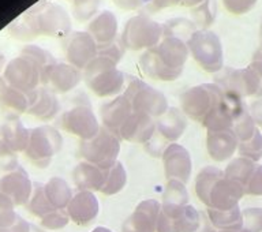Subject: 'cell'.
<instances>
[{"instance_id": "obj_12", "label": "cell", "mask_w": 262, "mask_h": 232, "mask_svg": "<svg viewBox=\"0 0 262 232\" xmlns=\"http://www.w3.org/2000/svg\"><path fill=\"white\" fill-rule=\"evenodd\" d=\"M245 111H247V108L243 98L236 94L224 92L219 104L206 115V118L202 120L201 124L208 130V133L232 130L233 122Z\"/></svg>"}, {"instance_id": "obj_30", "label": "cell", "mask_w": 262, "mask_h": 232, "mask_svg": "<svg viewBox=\"0 0 262 232\" xmlns=\"http://www.w3.org/2000/svg\"><path fill=\"white\" fill-rule=\"evenodd\" d=\"M208 217L217 231H242L243 228V215L239 206L229 210L208 209Z\"/></svg>"}, {"instance_id": "obj_28", "label": "cell", "mask_w": 262, "mask_h": 232, "mask_svg": "<svg viewBox=\"0 0 262 232\" xmlns=\"http://www.w3.org/2000/svg\"><path fill=\"white\" fill-rule=\"evenodd\" d=\"M73 179L79 192L101 193L105 183V171L93 164L83 161L74 168Z\"/></svg>"}, {"instance_id": "obj_36", "label": "cell", "mask_w": 262, "mask_h": 232, "mask_svg": "<svg viewBox=\"0 0 262 232\" xmlns=\"http://www.w3.org/2000/svg\"><path fill=\"white\" fill-rule=\"evenodd\" d=\"M223 175H224V171H221V170H219V168L216 167L202 168L200 171V174L196 175L194 187H195L196 197L200 198V201L202 204H206L209 190H210V187L213 186V183Z\"/></svg>"}, {"instance_id": "obj_45", "label": "cell", "mask_w": 262, "mask_h": 232, "mask_svg": "<svg viewBox=\"0 0 262 232\" xmlns=\"http://www.w3.org/2000/svg\"><path fill=\"white\" fill-rule=\"evenodd\" d=\"M70 217L66 209H56L41 219V225L47 229H61L70 223Z\"/></svg>"}, {"instance_id": "obj_40", "label": "cell", "mask_w": 262, "mask_h": 232, "mask_svg": "<svg viewBox=\"0 0 262 232\" xmlns=\"http://www.w3.org/2000/svg\"><path fill=\"white\" fill-rule=\"evenodd\" d=\"M20 56L28 57L33 63H36L37 67L41 70V81H42V78H44L45 73L48 71L49 67L56 63V60L53 59V56L48 51H45V49L40 48L37 45H26L22 49Z\"/></svg>"}, {"instance_id": "obj_18", "label": "cell", "mask_w": 262, "mask_h": 232, "mask_svg": "<svg viewBox=\"0 0 262 232\" xmlns=\"http://www.w3.org/2000/svg\"><path fill=\"white\" fill-rule=\"evenodd\" d=\"M161 160L167 180H178L184 184L190 180L192 161L186 147L179 143H171L161 153Z\"/></svg>"}, {"instance_id": "obj_27", "label": "cell", "mask_w": 262, "mask_h": 232, "mask_svg": "<svg viewBox=\"0 0 262 232\" xmlns=\"http://www.w3.org/2000/svg\"><path fill=\"white\" fill-rule=\"evenodd\" d=\"M206 149L210 159L214 161H225L231 159L237 151V139L232 130L214 131L206 134Z\"/></svg>"}, {"instance_id": "obj_49", "label": "cell", "mask_w": 262, "mask_h": 232, "mask_svg": "<svg viewBox=\"0 0 262 232\" xmlns=\"http://www.w3.org/2000/svg\"><path fill=\"white\" fill-rule=\"evenodd\" d=\"M258 0H223L225 10L233 15H242L253 10Z\"/></svg>"}, {"instance_id": "obj_25", "label": "cell", "mask_w": 262, "mask_h": 232, "mask_svg": "<svg viewBox=\"0 0 262 232\" xmlns=\"http://www.w3.org/2000/svg\"><path fill=\"white\" fill-rule=\"evenodd\" d=\"M118 18L110 10H102L88 22L86 32L93 37L97 45H104L112 43L118 38Z\"/></svg>"}, {"instance_id": "obj_58", "label": "cell", "mask_w": 262, "mask_h": 232, "mask_svg": "<svg viewBox=\"0 0 262 232\" xmlns=\"http://www.w3.org/2000/svg\"><path fill=\"white\" fill-rule=\"evenodd\" d=\"M3 66H4V56L0 53V70L3 69Z\"/></svg>"}, {"instance_id": "obj_56", "label": "cell", "mask_w": 262, "mask_h": 232, "mask_svg": "<svg viewBox=\"0 0 262 232\" xmlns=\"http://www.w3.org/2000/svg\"><path fill=\"white\" fill-rule=\"evenodd\" d=\"M7 82H6V79H4L3 77H2V75H0V94L3 93L4 90L7 89Z\"/></svg>"}, {"instance_id": "obj_13", "label": "cell", "mask_w": 262, "mask_h": 232, "mask_svg": "<svg viewBox=\"0 0 262 232\" xmlns=\"http://www.w3.org/2000/svg\"><path fill=\"white\" fill-rule=\"evenodd\" d=\"M201 216L192 205L168 206L161 205L159 232H196L200 229Z\"/></svg>"}, {"instance_id": "obj_23", "label": "cell", "mask_w": 262, "mask_h": 232, "mask_svg": "<svg viewBox=\"0 0 262 232\" xmlns=\"http://www.w3.org/2000/svg\"><path fill=\"white\" fill-rule=\"evenodd\" d=\"M156 122L150 116L133 112L119 131V139L131 143H147L153 139Z\"/></svg>"}, {"instance_id": "obj_50", "label": "cell", "mask_w": 262, "mask_h": 232, "mask_svg": "<svg viewBox=\"0 0 262 232\" xmlns=\"http://www.w3.org/2000/svg\"><path fill=\"white\" fill-rule=\"evenodd\" d=\"M19 215L15 210H0V231L8 228L18 220Z\"/></svg>"}, {"instance_id": "obj_9", "label": "cell", "mask_w": 262, "mask_h": 232, "mask_svg": "<svg viewBox=\"0 0 262 232\" xmlns=\"http://www.w3.org/2000/svg\"><path fill=\"white\" fill-rule=\"evenodd\" d=\"M63 146V137L52 126L30 129V138L25 155L38 168H47Z\"/></svg>"}, {"instance_id": "obj_46", "label": "cell", "mask_w": 262, "mask_h": 232, "mask_svg": "<svg viewBox=\"0 0 262 232\" xmlns=\"http://www.w3.org/2000/svg\"><path fill=\"white\" fill-rule=\"evenodd\" d=\"M124 52H126V48L122 44V41L118 40V38L112 41V43H108V44L97 45L98 56L108 57L111 60H114L115 63H119L122 60L123 56H124Z\"/></svg>"}, {"instance_id": "obj_43", "label": "cell", "mask_w": 262, "mask_h": 232, "mask_svg": "<svg viewBox=\"0 0 262 232\" xmlns=\"http://www.w3.org/2000/svg\"><path fill=\"white\" fill-rule=\"evenodd\" d=\"M257 129L258 127L255 126V123H254L249 110L245 111V112H243V114H242L241 116L235 120V122H233V126H232V131H233V134H235V137H236L237 143L243 142V141H247L249 138H251Z\"/></svg>"}, {"instance_id": "obj_21", "label": "cell", "mask_w": 262, "mask_h": 232, "mask_svg": "<svg viewBox=\"0 0 262 232\" xmlns=\"http://www.w3.org/2000/svg\"><path fill=\"white\" fill-rule=\"evenodd\" d=\"M28 114L40 120H44V122L52 120L60 111V102L56 93L47 86L37 88L36 90L28 93Z\"/></svg>"}, {"instance_id": "obj_61", "label": "cell", "mask_w": 262, "mask_h": 232, "mask_svg": "<svg viewBox=\"0 0 262 232\" xmlns=\"http://www.w3.org/2000/svg\"><path fill=\"white\" fill-rule=\"evenodd\" d=\"M114 2H116V0H114Z\"/></svg>"}, {"instance_id": "obj_33", "label": "cell", "mask_w": 262, "mask_h": 232, "mask_svg": "<svg viewBox=\"0 0 262 232\" xmlns=\"http://www.w3.org/2000/svg\"><path fill=\"white\" fill-rule=\"evenodd\" d=\"M29 213H32L33 216L42 219L48 213L56 210V208L49 202L48 197L45 194V188L42 183H34L33 186V193L28 205H26Z\"/></svg>"}, {"instance_id": "obj_31", "label": "cell", "mask_w": 262, "mask_h": 232, "mask_svg": "<svg viewBox=\"0 0 262 232\" xmlns=\"http://www.w3.org/2000/svg\"><path fill=\"white\" fill-rule=\"evenodd\" d=\"M0 108L8 114V118H18V115L28 112V93L7 86V89L0 94Z\"/></svg>"}, {"instance_id": "obj_38", "label": "cell", "mask_w": 262, "mask_h": 232, "mask_svg": "<svg viewBox=\"0 0 262 232\" xmlns=\"http://www.w3.org/2000/svg\"><path fill=\"white\" fill-rule=\"evenodd\" d=\"M188 193L186 184L178 180H168L163 194V205L168 206H184L188 205Z\"/></svg>"}, {"instance_id": "obj_5", "label": "cell", "mask_w": 262, "mask_h": 232, "mask_svg": "<svg viewBox=\"0 0 262 232\" xmlns=\"http://www.w3.org/2000/svg\"><path fill=\"white\" fill-rule=\"evenodd\" d=\"M24 18L30 25L34 36L44 34L64 38L73 32L69 14L56 3H44L42 6L33 8Z\"/></svg>"}, {"instance_id": "obj_34", "label": "cell", "mask_w": 262, "mask_h": 232, "mask_svg": "<svg viewBox=\"0 0 262 232\" xmlns=\"http://www.w3.org/2000/svg\"><path fill=\"white\" fill-rule=\"evenodd\" d=\"M126 183V170L120 161H116L110 170H105V183H104L101 193L105 196H115V194L122 192Z\"/></svg>"}, {"instance_id": "obj_60", "label": "cell", "mask_w": 262, "mask_h": 232, "mask_svg": "<svg viewBox=\"0 0 262 232\" xmlns=\"http://www.w3.org/2000/svg\"><path fill=\"white\" fill-rule=\"evenodd\" d=\"M212 232H242V231H212Z\"/></svg>"}, {"instance_id": "obj_47", "label": "cell", "mask_w": 262, "mask_h": 232, "mask_svg": "<svg viewBox=\"0 0 262 232\" xmlns=\"http://www.w3.org/2000/svg\"><path fill=\"white\" fill-rule=\"evenodd\" d=\"M245 196L258 197L262 196V165L255 164V167L246 180L245 186Z\"/></svg>"}, {"instance_id": "obj_7", "label": "cell", "mask_w": 262, "mask_h": 232, "mask_svg": "<svg viewBox=\"0 0 262 232\" xmlns=\"http://www.w3.org/2000/svg\"><path fill=\"white\" fill-rule=\"evenodd\" d=\"M124 97L128 100L133 112L159 119L168 111V100L160 90L151 88L146 82L133 78L124 89Z\"/></svg>"}, {"instance_id": "obj_11", "label": "cell", "mask_w": 262, "mask_h": 232, "mask_svg": "<svg viewBox=\"0 0 262 232\" xmlns=\"http://www.w3.org/2000/svg\"><path fill=\"white\" fill-rule=\"evenodd\" d=\"M33 183L24 168L16 167L0 179V210L26 206L32 197Z\"/></svg>"}, {"instance_id": "obj_1", "label": "cell", "mask_w": 262, "mask_h": 232, "mask_svg": "<svg viewBox=\"0 0 262 232\" xmlns=\"http://www.w3.org/2000/svg\"><path fill=\"white\" fill-rule=\"evenodd\" d=\"M186 41L175 37H163L159 44L147 49L139 59L145 75L156 81H176L182 75L188 59Z\"/></svg>"}, {"instance_id": "obj_22", "label": "cell", "mask_w": 262, "mask_h": 232, "mask_svg": "<svg viewBox=\"0 0 262 232\" xmlns=\"http://www.w3.org/2000/svg\"><path fill=\"white\" fill-rule=\"evenodd\" d=\"M70 220L77 225H89L100 213V202L92 192L75 193L67 206Z\"/></svg>"}, {"instance_id": "obj_8", "label": "cell", "mask_w": 262, "mask_h": 232, "mask_svg": "<svg viewBox=\"0 0 262 232\" xmlns=\"http://www.w3.org/2000/svg\"><path fill=\"white\" fill-rule=\"evenodd\" d=\"M120 152V139L105 127H101L96 137L81 141L79 155L86 163L93 164L101 170H110L116 161Z\"/></svg>"}, {"instance_id": "obj_52", "label": "cell", "mask_w": 262, "mask_h": 232, "mask_svg": "<svg viewBox=\"0 0 262 232\" xmlns=\"http://www.w3.org/2000/svg\"><path fill=\"white\" fill-rule=\"evenodd\" d=\"M249 112L251 115V118H253L254 123H255V126L262 127V98L251 104Z\"/></svg>"}, {"instance_id": "obj_37", "label": "cell", "mask_w": 262, "mask_h": 232, "mask_svg": "<svg viewBox=\"0 0 262 232\" xmlns=\"http://www.w3.org/2000/svg\"><path fill=\"white\" fill-rule=\"evenodd\" d=\"M255 164L257 163H254L249 159H245V157H237V159L232 160L224 170L225 178L245 186L246 180L255 167Z\"/></svg>"}, {"instance_id": "obj_41", "label": "cell", "mask_w": 262, "mask_h": 232, "mask_svg": "<svg viewBox=\"0 0 262 232\" xmlns=\"http://www.w3.org/2000/svg\"><path fill=\"white\" fill-rule=\"evenodd\" d=\"M237 152L241 157L251 160L254 163L262 159V134L259 129L255 130L251 138L237 143Z\"/></svg>"}, {"instance_id": "obj_20", "label": "cell", "mask_w": 262, "mask_h": 232, "mask_svg": "<svg viewBox=\"0 0 262 232\" xmlns=\"http://www.w3.org/2000/svg\"><path fill=\"white\" fill-rule=\"evenodd\" d=\"M83 79L82 71L70 63H55L45 73L41 85H49L55 93H69Z\"/></svg>"}, {"instance_id": "obj_24", "label": "cell", "mask_w": 262, "mask_h": 232, "mask_svg": "<svg viewBox=\"0 0 262 232\" xmlns=\"http://www.w3.org/2000/svg\"><path fill=\"white\" fill-rule=\"evenodd\" d=\"M133 114L130 102L124 94H119L112 101L104 104L101 108V120L106 130L119 138V131Z\"/></svg>"}, {"instance_id": "obj_54", "label": "cell", "mask_w": 262, "mask_h": 232, "mask_svg": "<svg viewBox=\"0 0 262 232\" xmlns=\"http://www.w3.org/2000/svg\"><path fill=\"white\" fill-rule=\"evenodd\" d=\"M180 2L182 0H147V4L151 10L159 11V10H164V8L178 6V4H180Z\"/></svg>"}, {"instance_id": "obj_51", "label": "cell", "mask_w": 262, "mask_h": 232, "mask_svg": "<svg viewBox=\"0 0 262 232\" xmlns=\"http://www.w3.org/2000/svg\"><path fill=\"white\" fill-rule=\"evenodd\" d=\"M0 232H32V225H30L29 221H26L25 219H22L19 216L14 224H11L8 228L3 229V231Z\"/></svg>"}, {"instance_id": "obj_17", "label": "cell", "mask_w": 262, "mask_h": 232, "mask_svg": "<svg viewBox=\"0 0 262 232\" xmlns=\"http://www.w3.org/2000/svg\"><path fill=\"white\" fill-rule=\"evenodd\" d=\"M245 197V188L241 183L220 176L209 190L205 206L214 210H229L239 206V201Z\"/></svg>"}, {"instance_id": "obj_55", "label": "cell", "mask_w": 262, "mask_h": 232, "mask_svg": "<svg viewBox=\"0 0 262 232\" xmlns=\"http://www.w3.org/2000/svg\"><path fill=\"white\" fill-rule=\"evenodd\" d=\"M202 2H205V0H182L180 4H182V6H186V7H196V6L202 3Z\"/></svg>"}, {"instance_id": "obj_42", "label": "cell", "mask_w": 262, "mask_h": 232, "mask_svg": "<svg viewBox=\"0 0 262 232\" xmlns=\"http://www.w3.org/2000/svg\"><path fill=\"white\" fill-rule=\"evenodd\" d=\"M101 0H71L73 15L78 22H90L98 14Z\"/></svg>"}, {"instance_id": "obj_35", "label": "cell", "mask_w": 262, "mask_h": 232, "mask_svg": "<svg viewBox=\"0 0 262 232\" xmlns=\"http://www.w3.org/2000/svg\"><path fill=\"white\" fill-rule=\"evenodd\" d=\"M161 25H163V37H175V38H180L183 41L184 38L187 41L192 33L198 30L194 20L186 19L182 16L168 19L167 22Z\"/></svg>"}, {"instance_id": "obj_44", "label": "cell", "mask_w": 262, "mask_h": 232, "mask_svg": "<svg viewBox=\"0 0 262 232\" xmlns=\"http://www.w3.org/2000/svg\"><path fill=\"white\" fill-rule=\"evenodd\" d=\"M243 228L242 232H262V209L247 208L242 210Z\"/></svg>"}, {"instance_id": "obj_4", "label": "cell", "mask_w": 262, "mask_h": 232, "mask_svg": "<svg viewBox=\"0 0 262 232\" xmlns=\"http://www.w3.org/2000/svg\"><path fill=\"white\" fill-rule=\"evenodd\" d=\"M192 59L206 73L217 74L224 69V53L220 37L210 29H198L186 41Z\"/></svg>"}, {"instance_id": "obj_3", "label": "cell", "mask_w": 262, "mask_h": 232, "mask_svg": "<svg viewBox=\"0 0 262 232\" xmlns=\"http://www.w3.org/2000/svg\"><path fill=\"white\" fill-rule=\"evenodd\" d=\"M82 77L88 88L98 97H116L126 81L124 74L118 69V63L98 55L82 70Z\"/></svg>"}, {"instance_id": "obj_2", "label": "cell", "mask_w": 262, "mask_h": 232, "mask_svg": "<svg viewBox=\"0 0 262 232\" xmlns=\"http://www.w3.org/2000/svg\"><path fill=\"white\" fill-rule=\"evenodd\" d=\"M214 83L228 93L239 97L262 98V48L254 53L245 69L225 67L214 75Z\"/></svg>"}, {"instance_id": "obj_16", "label": "cell", "mask_w": 262, "mask_h": 232, "mask_svg": "<svg viewBox=\"0 0 262 232\" xmlns=\"http://www.w3.org/2000/svg\"><path fill=\"white\" fill-rule=\"evenodd\" d=\"M63 51L70 65L82 71L97 56V44L86 30H78L63 38Z\"/></svg>"}, {"instance_id": "obj_48", "label": "cell", "mask_w": 262, "mask_h": 232, "mask_svg": "<svg viewBox=\"0 0 262 232\" xmlns=\"http://www.w3.org/2000/svg\"><path fill=\"white\" fill-rule=\"evenodd\" d=\"M16 167H18L16 153H14L11 147L8 146L3 137V133H2V129H0V168L12 171Z\"/></svg>"}, {"instance_id": "obj_14", "label": "cell", "mask_w": 262, "mask_h": 232, "mask_svg": "<svg viewBox=\"0 0 262 232\" xmlns=\"http://www.w3.org/2000/svg\"><path fill=\"white\" fill-rule=\"evenodd\" d=\"M59 124L63 130L73 135H77L82 141H88L97 135L100 124L93 110L88 104H79L71 110L66 111L59 119Z\"/></svg>"}, {"instance_id": "obj_57", "label": "cell", "mask_w": 262, "mask_h": 232, "mask_svg": "<svg viewBox=\"0 0 262 232\" xmlns=\"http://www.w3.org/2000/svg\"><path fill=\"white\" fill-rule=\"evenodd\" d=\"M92 232H114V231H111V229L106 228V227H97V228H94Z\"/></svg>"}, {"instance_id": "obj_32", "label": "cell", "mask_w": 262, "mask_h": 232, "mask_svg": "<svg viewBox=\"0 0 262 232\" xmlns=\"http://www.w3.org/2000/svg\"><path fill=\"white\" fill-rule=\"evenodd\" d=\"M45 194L48 197L49 202L56 209H67L70 201L73 198V192L69 183L61 178H51L44 184Z\"/></svg>"}, {"instance_id": "obj_59", "label": "cell", "mask_w": 262, "mask_h": 232, "mask_svg": "<svg viewBox=\"0 0 262 232\" xmlns=\"http://www.w3.org/2000/svg\"><path fill=\"white\" fill-rule=\"evenodd\" d=\"M259 38H261V47H262V24H261V32H259Z\"/></svg>"}, {"instance_id": "obj_15", "label": "cell", "mask_w": 262, "mask_h": 232, "mask_svg": "<svg viewBox=\"0 0 262 232\" xmlns=\"http://www.w3.org/2000/svg\"><path fill=\"white\" fill-rule=\"evenodd\" d=\"M3 78L8 86L24 93H30L41 85V70L30 59L18 56L4 69Z\"/></svg>"}, {"instance_id": "obj_6", "label": "cell", "mask_w": 262, "mask_h": 232, "mask_svg": "<svg viewBox=\"0 0 262 232\" xmlns=\"http://www.w3.org/2000/svg\"><path fill=\"white\" fill-rule=\"evenodd\" d=\"M163 38V25L151 19L146 14H138L127 20L120 41L126 49L147 51Z\"/></svg>"}, {"instance_id": "obj_29", "label": "cell", "mask_w": 262, "mask_h": 232, "mask_svg": "<svg viewBox=\"0 0 262 232\" xmlns=\"http://www.w3.org/2000/svg\"><path fill=\"white\" fill-rule=\"evenodd\" d=\"M6 142L14 153H20L26 151L30 138V130L22 124L18 118H8L6 122L0 126Z\"/></svg>"}, {"instance_id": "obj_19", "label": "cell", "mask_w": 262, "mask_h": 232, "mask_svg": "<svg viewBox=\"0 0 262 232\" xmlns=\"http://www.w3.org/2000/svg\"><path fill=\"white\" fill-rule=\"evenodd\" d=\"M161 204L156 200L142 201L123 223L122 232H159Z\"/></svg>"}, {"instance_id": "obj_26", "label": "cell", "mask_w": 262, "mask_h": 232, "mask_svg": "<svg viewBox=\"0 0 262 232\" xmlns=\"http://www.w3.org/2000/svg\"><path fill=\"white\" fill-rule=\"evenodd\" d=\"M187 127V119L183 111L178 108H168L163 116H160L156 122V130L161 138H164L168 145L176 143Z\"/></svg>"}, {"instance_id": "obj_53", "label": "cell", "mask_w": 262, "mask_h": 232, "mask_svg": "<svg viewBox=\"0 0 262 232\" xmlns=\"http://www.w3.org/2000/svg\"><path fill=\"white\" fill-rule=\"evenodd\" d=\"M114 3L118 7L122 8V10L131 11V10H137L139 7H143L145 3H147V0H116Z\"/></svg>"}, {"instance_id": "obj_10", "label": "cell", "mask_w": 262, "mask_h": 232, "mask_svg": "<svg viewBox=\"0 0 262 232\" xmlns=\"http://www.w3.org/2000/svg\"><path fill=\"white\" fill-rule=\"evenodd\" d=\"M224 90L216 83H201L180 94V107L186 116L201 122L219 104Z\"/></svg>"}, {"instance_id": "obj_39", "label": "cell", "mask_w": 262, "mask_h": 232, "mask_svg": "<svg viewBox=\"0 0 262 232\" xmlns=\"http://www.w3.org/2000/svg\"><path fill=\"white\" fill-rule=\"evenodd\" d=\"M191 15L196 28L208 29L214 22L217 15L216 0H205L196 7H192Z\"/></svg>"}]
</instances>
